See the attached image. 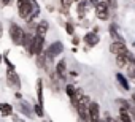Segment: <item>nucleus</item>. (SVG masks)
<instances>
[{
    "label": "nucleus",
    "instance_id": "1",
    "mask_svg": "<svg viewBox=\"0 0 135 122\" xmlns=\"http://www.w3.org/2000/svg\"><path fill=\"white\" fill-rule=\"evenodd\" d=\"M24 33H26V29H24L21 24H18V22H15V21L10 22V26H8V37H10V41H11L15 46H22Z\"/></svg>",
    "mask_w": 135,
    "mask_h": 122
},
{
    "label": "nucleus",
    "instance_id": "2",
    "mask_svg": "<svg viewBox=\"0 0 135 122\" xmlns=\"http://www.w3.org/2000/svg\"><path fill=\"white\" fill-rule=\"evenodd\" d=\"M64 51H65L64 43H62L60 40H56V41H51V43L46 46V49H45V55H46V59L49 60L51 64H54V60H56L60 54H64Z\"/></svg>",
    "mask_w": 135,
    "mask_h": 122
},
{
    "label": "nucleus",
    "instance_id": "3",
    "mask_svg": "<svg viewBox=\"0 0 135 122\" xmlns=\"http://www.w3.org/2000/svg\"><path fill=\"white\" fill-rule=\"evenodd\" d=\"M45 49H46V40H45V37H41V35H33L32 44H30V46H29V49H27L29 55L37 57V55L43 54V52H45Z\"/></svg>",
    "mask_w": 135,
    "mask_h": 122
},
{
    "label": "nucleus",
    "instance_id": "4",
    "mask_svg": "<svg viewBox=\"0 0 135 122\" xmlns=\"http://www.w3.org/2000/svg\"><path fill=\"white\" fill-rule=\"evenodd\" d=\"M5 79H7L8 87H11L13 90H21L22 81H21V76L18 75L16 68H7L5 70Z\"/></svg>",
    "mask_w": 135,
    "mask_h": 122
},
{
    "label": "nucleus",
    "instance_id": "5",
    "mask_svg": "<svg viewBox=\"0 0 135 122\" xmlns=\"http://www.w3.org/2000/svg\"><path fill=\"white\" fill-rule=\"evenodd\" d=\"M54 73L59 78V81H62V83L69 81V68H67V60L65 59H60L59 62L54 64Z\"/></svg>",
    "mask_w": 135,
    "mask_h": 122
},
{
    "label": "nucleus",
    "instance_id": "6",
    "mask_svg": "<svg viewBox=\"0 0 135 122\" xmlns=\"http://www.w3.org/2000/svg\"><path fill=\"white\" fill-rule=\"evenodd\" d=\"M16 109H18V113L21 114V116H24L26 119H33L35 117V114H33V105H30L27 100H18V103H16Z\"/></svg>",
    "mask_w": 135,
    "mask_h": 122
},
{
    "label": "nucleus",
    "instance_id": "7",
    "mask_svg": "<svg viewBox=\"0 0 135 122\" xmlns=\"http://www.w3.org/2000/svg\"><path fill=\"white\" fill-rule=\"evenodd\" d=\"M110 13H111V10H110V7L103 2V0H100V2L94 7V14H95V18L99 21H108L110 19Z\"/></svg>",
    "mask_w": 135,
    "mask_h": 122
},
{
    "label": "nucleus",
    "instance_id": "8",
    "mask_svg": "<svg viewBox=\"0 0 135 122\" xmlns=\"http://www.w3.org/2000/svg\"><path fill=\"white\" fill-rule=\"evenodd\" d=\"M88 111H89V122H100L102 120V109H100V105L97 100L89 101Z\"/></svg>",
    "mask_w": 135,
    "mask_h": 122
},
{
    "label": "nucleus",
    "instance_id": "9",
    "mask_svg": "<svg viewBox=\"0 0 135 122\" xmlns=\"http://www.w3.org/2000/svg\"><path fill=\"white\" fill-rule=\"evenodd\" d=\"M81 41H83L88 48H95V46L100 43V35L95 33V32H92V30H88V32L83 35Z\"/></svg>",
    "mask_w": 135,
    "mask_h": 122
},
{
    "label": "nucleus",
    "instance_id": "10",
    "mask_svg": "<svg viewBox=\"0 0 135 122\" xmlns=\"http://www.w3.org/2000/svg\"><path fill=\"white\" fill-rule=\"evenodd\" d=\"M108 49L114 55H122V54H127L130 51L129 46L126 44V41H111L110 46H108Z\"/></svg>",
    "mask_w": 135,
    "mask_h": 122
},
{
    "label": "nucleus",
    "instance_id": "11",
    "mask_svg": "<svg viewBox=\"0 0 135 122\" xmlns=\"http://www.w3.org/2000/svg\"><path fill=\"white\" fill-rule=\"evenodd\" d=\"M108 33H110V37H111L113 41H126L124 40V35L121 32V27L116 22H110L108 24Z\"/></svg>",
    "mask_w": 135,
    "mask_h": 122
},
{
    "label": "nucleus",
    "instance_id": "12",
    "mask_svg": "<svg viewBox=\"0 0 135 122\" xmlns=\"http://www.w3.org/2000/svg\"><path fill=\"white\" fill-rule=\"evenodd\" d=\"M18 7V16L22 19V21H29L30 14H32V0L27 3H22V5H16Z\"/></svg>",
    "mask_w": 135,
    "mask_h": 122
},
{
    "label": "nucleus",
    "instance_id": "13",
    "mask_svg": "<svg viewBox=\"0 0 135 122\" xmlns=\"http://www.w3.org/2000/svg\"><path fill=\"white\" fill-rule=\"evenodd\" d=\"M114 78H116L118 86H119L124 92H130V81H129L127 75H124L122 72H116V73H114Z\"/></svg>",
    "mask_w": 135,
    "mask_h": 122
},
{
    "label": "nucleus",
    "instance_id": "14",
    "mask_svg": "<svg viewBox=\"0 0 135 122\" xmlns=\"http://www.w3.org/2000/svg\"><path fill=\"white\" fill-rule=\"evenodd\" d=\"M35 94H37V101L45 106V79L38 78L35 84Z\"/></svg>",
    "mask_w": 135,
    "mask_h": 122
},
{
    "label": "nucleus",
    "instance_id": "15",
    "mask_svg": "<svg viewBox=\"0 0 135 122\" xmlns=\"http://www.w3.org/2000/svg\"><path fill=\"white\" fill-rule=\"evenodd\" d=\"M89 7H91L89 0H81V2H78V3H76V13H78V19H84V18H86Z\"/></svg>",
    "mask_w": 135,
    "mask_h": 122
},
{
    "label": "nucleus",
    "instance_id": "16",
    "mask_svg": "<svg viewBox=\"0 0 135 122\" xmlns=\"http://www.w3.org/2000/svg\"><path fill=\"white\" fill-rule=\"evenodd\" d=\"M49 32V22L46 19H40L35 26V35H41V37H46V33Z\"/></svg>",
    "mask_w": 135,
    "mask_h": 122
},
{
    "label": "nucleus",
    "instance_id": "17",
    "mask_svg": "<svg viewBox=\"0 0 135 122\" xmlns=\"http://www.w3.org/2000/svg\"><path fill=\"white\" fill-rule=\"evenodd\" d=\"M15 114V106L8 101H2L0 103V116L2 117H11Z\"/></svg>",
    "mask_w": 135,
    "mask_h": 122
},
{
    "label": "nucleus",
    "instance_id": "18",
    "mask_svg": "<svg viewBox=\"0 0 135 122\" xmlns=\"http://www.w3.org/2000/svg\"><path fill=\"white\" fill-rule=\"evenodd\" d=\"M40 13H41V10H40V3L37 2V0H32V14H30V18H29L27 22H35V21L38 19Z\"/></svg>",
    "mask_w": 135,
    "mask_h": 122
},
{
    "label": "nucleus",
    "instance_id": "19",
    "mask_svg": "<svg viewBox=\"0 0 135 122\" xmlns=\"http://www.w3.org/2000/svg\"><path fill=\"white\" fill-rule=\"evenodd\" d=\"M118 119H119L121 122H133V120H132V116H130V111L122 109V108L118 109Z\"/></svg>",
    "mask_w": 135,
    "mask_h": 122
},
{
    "label": "nucleus",
    "instance_id": "20",
    "mask_svg": "<svg viewBox=\"0 0 135 122\" xmlns=\"http://www.w3.org/2000/svg\"><path fill=\"white\" fill-rule=\"evenodd\" d=\"M33 32H30V30H26V33H24V40H22V48L27 51L29 49V46L32 44V40H33Z\"/></svg>",
    "mask_w": 135,
    "mask_h": 122
},
{
    "label": "nucleus",
    "instance_id": "21",
    "mask_svg": "<svg viewBox=\"0 0 135 122\" xmlns=\"http://www.w3.org/2000/svg\"><path fill=\"white\" fill-rule=\"evenodd\" d=\"M116 103H118V106L119 108H122V109H127V111H130L132 109V101L130 100H126V98H118L116 100Z\"/></svg>",
    "mask_w": 135,
    "mask_h": 122
},
{
    "label": "nucleus",
    "instance_id": "22",
    "mask_svg": "<svg viewBox=\"0 0 135 122\" xmlns=\"http://www.w3.org/2000/svg\"><path fill=\"white\" fill-rule=\"evenodd\" d=\"M64 26H65V33H67V35H70V37H73V35H75V29H76V26H75V22H73V21H70V19H69Z\"/></svg>",
    "mask_w": 135,
    "mask_h": 122
},
{
    "label": "nucleus",
    "instance_id": "23",
    "mask_svg": "<svg viewBox=\"0 0 135 122\" xmlns=\"http://www.w3.org/2000/svg\"><path fill=\"white\" fill-rule=\"evenodd\" d=\"M33 114L37 116V117H45V106L43 105H40L38 101L37 103H33Z\"/></svg>",
    "mask_w": 135,
    "mask_h": 122
},
{
    "label": "nucleus",
    "instance_id": "24",
    "mask_svg": "<svg viewBox=\"0 0 135 122\" xmlns=\"http://www.w3.org/2000/svg\"><path fill=\"white\" fill-rule=\"evenodd\" d=\"M127 78H129V81L135 83V62H130L127 65Z\"/></svg>",
    "mask_w": 135,
    "mask_h": 122
},
{
    "label": "nucleus",
    "instance_id": "25",
    "mask_svg": "<svg viewBox=\"0 0 135 122\" xmlns=\"http://www.w3.org/2000/svg\"><path fill=\"white\" fill-rule=\"evenodd\" d=\"M73 3H75L73 0H59V5H60V8H65V10H70Z\"/></svg>",
    "mask_w": 135,
    "mask_h": 122
},
{
    "label": "nucleus",
    "instance_id": "26",
    "mask_svg": "<svg viewBox=\"0 0 135 122\" xmlns=\"http://www.w3.org/2000/svg\"><path fill=\"white\" fill-rule=\"evenodd\" d=\"M3 64L7 65V68H16V67H15V64L11 62L10 57H8V52H5V54H3Z\"/></svg>",
    "mask_w": 135,
    "mask_h": 122
},
{
    "label": "nucleus",
    "instance_id": "27",
    "mask_svg": "<svg viewBox=\"0 0 135 122\" xmlns=\"http://www.w3.org/2000/svg\"><path fill=\"white\" fill-rule=\"evenodd\" d=\"M103 2L110 7V10H116L118 8V0H103Z\"/></svg>",
    "mask_w": 135,
    "mask_h": 122
},
{
    "label": "nucleus",
    "instance_id": "28",
    "mask_svg": "<svg viewBox=\"0 0 135 122\" xmlns=\"http://www.w3.org/2000/svg\"><path fill=\"white\" fill-rule=\"evenodd\" d=\"M80 43H81V38H80L78 35H73V37H72V44L78 48V44H80Z\"/></svg>",
    "mask_w": 135,
    "mask_h": 122
},
{
    "label": "nucleus",
    "instance_id": "29",
    "mask_svg": "<svg viewBox=\"0 0 135 122\" xmlns=\"http://www.w3.org/2000/svg\"><path fill=\"white\" fill-rule=\"evenodd\" d=\"M15 0H0V5L2 7H11Z\"/></svg>",
    "mask_w": 135,
    "mask_h": 122
},
{
    "label": "nucleus",
    "instance_id": "30",
    "mask_svg": "<svg viewBox=\"0 0 135 122\" xmlns=\"http://www.w3.org/2000/svg\"><path fill=\"white\" fill-rule=\"evenodd\" d=\"M69 78L76 79V78H78V72H76V70H70V72H69Z\"/></svg>",
    "mask_w": 135,
    "mask_h": 122
},
{
    "label": "nucleus",
    "instance_id": "31",
    "mask_svg": "<svg viewBox=\"0 0 135 122\" xmlns=\"http://www.w3.org/2000/svg\"><path fill=\"white\" fill-rule=\"evenodd\" d=\"M15 98H16V100H22V94H21V90H15Z\"/></svg>",
    "mask_w": 135,
    "mask_h": 122
},
{
    "label": "nucleus",
    "instance_id": "32",
    "mask_svg": "<svg viewBox=\"0 0 135 122\" xmlns=\"http://www.w3.org/2000/svg\"><path fill=\"white\" fill-rule=\"evenodd\" d=\"M130 116H132V120L135 122V106H132V109H130Z\"/></svg>",
    "mask_w": 135,
    "mask_h": 122
},
{
    "label": "nucleus",
    "instance_id": "33",
    "mask_svg": "<svg viewBox=\"0 0 135 122\" xmlns=\"http://www.w3.org/2000/svg\"><path fill=\"white\" fill-rule=\"evenodd\" d=\"M2 37H3V22L0 21V40H2Z\"/></svg>",
    "mask_w": 135,
    "mask_h": 122
},
{
    "label": "nucleus",
    "instance_id": "34",
    "mask_svg": "<svg viewBox=\"0 0 135 122\" xmlns=\"http://www.w3.org/2000/svg\"><path fill=\"white\" fill-rule=\"evenodd\" d=\"M30 0H16V5H22V3H27Z\"/></svg>",
    "mask_w": 135,
    "mask_h": 122
},
{
    "label": "nucleus",
    "instance_id": "35",
    "mask_svg": "<svg viewBox=\"0 0 135 122\" xmlns=\"http://www.w3.org/2000/svg\"><path fill=\"white\" fill-rule=\"evenodd\" d=\"M99 2H100V0H89V3H91L92 7H95V5H97Z\"/></svg>",
    "mask_w": 135,
    "mask_h": 122
},
{
    "label": "nucleus",
    "instance_id": "36",
    "mask_svg": "<svg viewBox=\"0 0 135 122\" xmlns=\"http://www.w3.org/2000/svg\"><path fill=\"white\" fill-rule=\"evenodd\" d=\"M92 32L99 33V32H100V27H99V26H94V27H92Z\"/></svg>",
    "mask_w": 135,
    "mask_h": 122
},
{
    "label": "nucleus",
    "instance_id": "37",
    "mask_svg": "<svg viewBox=\"0 0 135 122\" xmlns=\"http://www.w3.org/2000/svg\"><path fill=\"white\" fill-rule=\"evenodd\" d=\"M130 101H132V105L135 106V94H132V95H130Z\"/></svg>",
    "mask_w": 135,
    "mask_h": 122
},
{
    "label": "nucleus",
    "instance_id": "38",
    "mask_svg": "<svg viewBox=\"0 0 135 122\" xmlns=\"http://www.w3.org/2000/svg\"><path fill=\"white\" fill-rule=\"evenodd\" d=\"M2 64H3V54L0 52V65H2Z\"/></svg>",
    "mask_w": 135,
    "mask_h": 122
},
{
    "label": "nucleus",
    "instance_id": "39",
    "mask_svg": "<svg viewBox=\"0 0 135 122\" xmlns=\"http://www.w3.org/2000/svg\"><path fill=\"white\" fill-rule=\"evenodd\" d=\"M132 46H133V48H135V40H133V41H132Z\"/></svg>",
    "mask_w": 135,
    "mask_h": 122
},
{
    "label": "nucleus",
    "instance_id": "40",
    "mask_svg": "<svg viewBox=\"0 0 135 122\" xmlns=\"http://www.w3.org/2000/svg\"><path fill=\"white\" fill-rule=\"evenodd\" d=\"M73 2H75V3H78V2H81V0H73Z\"/></svg>",
    "mask_w": 135,
    "mask_h": 122
},
{
    "label": "nucleus",
    "instance_id": "41",
    "mask_svg": "<svg viewBox=\"0 0 135 122\" xmlns=\"http://www.w3.org/2000/svg\"><path fill=\"white\" fill-rule=\"evenodd\" d=\"M19 122H26V120H24V119H19Z\"/></svg>",
    "mask_w": 135,
    "mask_h": 122
},
{
    "label": "nucleus",
    "instance_id": "42",
    "mask_svg": "<svg viewBox=\"0 0 135 122\" xmlns=\"http://www.w3.org/2000/svg\"><path fill=\"white\" fill-rule=\"evenodd\" d=\"M100 122H105V119H102V120H100Z\"/></svg>",
    "mask_w": 135,
    "mask_h": 122
},
{
    "label": "nucleus",
    "instance_id": "43",
    "mask_svg": "<svg viewBox=\"0 0 135 122\" xmlns=\"http://www.w3.org/2000/svg\"><path fill=\"white\" fill-rule=\"evenodd\" d=\"M49 122H52V120H49Z\"/></svg>",
    "mask_w": 135,
    "mask_h": 122
},
{
    "label": "nucleus",
    "instance_id": "44",
    "mask_svg": "<svg viewBox=\"0 0 135 122\" xmlns=\"http://www.w3.org/2000/svg\"><path fill=\"white\" fill-rule=\"evenodd\" d=\"M133 2H135V0H133Z\"/></svg>",
    "mask_w": 135,
    "mask_h": 122
}]
</instances>
